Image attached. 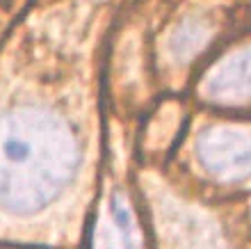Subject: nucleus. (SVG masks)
I'll return each instance as SVG.
<instances>
[{
  "mask_svg": "<svg viewBox=\"0 0 251 249\" xmlns=\"http://www.w3.org/2000/svg\"><path fill=\"white\" fill-rule=\"evenodd\" d=\"M78 167V149L62 124L37 114L34 133H0V203L34 213L53 201Z\"/></svg>",
  "mask_w": 251,
  "mask_h": 249,
  "instance_id": "f257e3e1",
  "label": "nucleus"
},
{
  "mask_svg": "<svg viewBox=\"0 0 251 249\" xmlns=\"http://www.w3.org/2000/svg\"><path fill=\"white\" fill-rule=\"evenodd\" d=\"M197 158L219 183H240L251 176L249 126H210L197 139Z\"/></svg>",
  "mask_w": 251,
  "mask_h": 249,
  "instance_id": "f03ea898",
  "label": "nucleus"
},
{
  "mask_svg": "<svg viewBox=\"0 0 251 249\" xmlns=\"http://www.w3.org/2000/svg\"><path fill=\"white\" fill-rule=\"evenodd\" d=\"M201 94L217 105H245L251 101V46L228 53L205 76Z\"/></svg>",
  "mask_w": 251,
  "mask_h": 249,
  "instance_id": "7ed1b4c3",
  "label": "nucleus"
},
{
  "mask_svg": "<svg viewBox=\"0 0 251 249\" xmlns=\"http://www.w3.org/2000/svg\"><path fill=\"white\" fill-rule=\"evenodd\" d=\"M94 249H142L132 210L121 194L112 197L107 222L99 224L94 236Z\"/></svg>",
  "mask_w": 251,
  "mask_h": 249,
  "instance_id": "20e7f679",
  "label": "nucleus"
},
{
  "mask_svg": "<svg viewBox=\"0 0 251 249\" xmlns=\"http://www.w3.org/2000/svg\"><path fill=\"white\" fill-rule=\"evenodd\" d=\"M210 30L205 28V23H187L183 26V30H178V37L174 39V48H176V57L185 59L190 55H194L197 51L205 46Z\"/></svg>",
  "mask_w": 251,
  "mask_h": 249,
  "instance_id": "39448f33",
  "label": "nucleus"
}]
</instances>
